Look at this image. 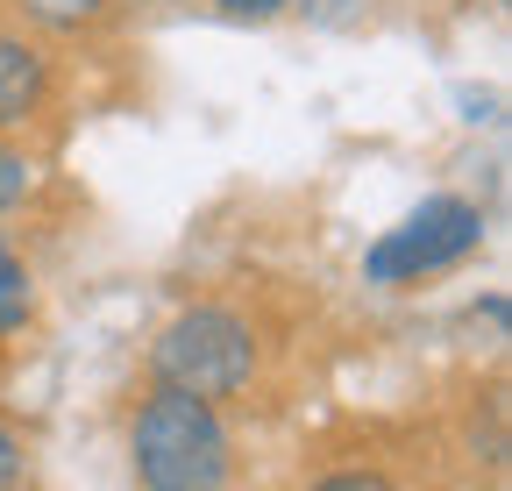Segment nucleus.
Wrapping results in <instances>:
<instances>
[{
	"instance_id": "obj_1",
	"label": "nucleus",
	"mask_w": 512,
	"mask_h": 491,
	"mask_svg": "<svg viewBox=\"0 0 512 491\" xmlns=\"http://www.w3.org/2000/svg\"><path fill=\"white\" fill-rule=\"evenodd\" d=\"M136 477L143 491H221L228 484V435L207 399L157 385L136 413Z\"/></svg>"
},
{
	"instance_id": "obj_2",
	"label": "nucleus",
	"mask_w": 512,
	"mask_h": 491,
	"mask_svg": "<svg viewBox=\"0 0 512 491\" xmlns=\"http://www.w3.org/2000/svg\"><path fill=\"white\" fill-rule=\"evenodd\" d=\"M256 371V342L235 314H221V306H192V314H178L157 342V385L185 392V399H228L242 392Z\"/></svg>"
},
{
	"instance_id": "obj_3",
	"label": "nucleus",
	"mask_w": 512,
	"mask_h": 491,
	"mask_svg": "<svg viewBox=\"0 0 512 491\" xmlns=\"http://www.w3.org/2000/svg\"><path fill=\"white\" fill-rule=\"evenodd\" d=\"M484 242V214L470 200H427L420 214H406L392 235L370 250V278L377 285H399V278H420V271H448V264H463L470 250Z\"/></svg>"
},
{
	"instance_id": "obj_4",
	"label": "nucleus",
	"mask_w": 512,
	"mask_h": 491,
	"mask_svg": "<svg viewBox=\"0 0 512 491\" xmlns=\"http://www.w3.org/2000/svg\"><path fill=\"white\" fill-rule=\"evenodd\" d=\"M43 86H50L43 57H36L22 36H0V129H8V121H22V114H36Z\"/></svg>"
},
{
	"instance_id": "obj_5",
	"label": "nucleus",
	"mask_w": 512,
	"mask_h": 491,
	"mask_svg": "<svg viewBox=\"0 0 512 491\" xmlns=\"http://www.w3.org/2000/svg\"><path fill=\"white\" fill-rule=\"evenodd\" d=\"M22 314H29V271H22V257L0 250V335L22 328Z\"/></svg>"
},
{
	"instance_id": "obj_6",
	"label": "nucleus",
	"mask_w": 512,
	"mask_h": 491,
	"mask_svg": "<svg viewBox=\"0 0 512 491\" xmlns=\"http://www.w3.org/2000/svg\"><path fill=\"white\" fill-rule=\"evenodd\" d=\"M22 193H29V164L15 150H0V207H15Z\"/></svg>"
},
{
	"instance_id": "obj_7",
	"label": "nucleus",
	"mask_w": 512,
	"mask_h": 491,
	"mask_svg": "<svg viewBox=\"0 0 512 491\" xmlns=\"http://www.w3.org/2000/svg\"><path fill=\"white\" fill-rule=\"evenodd\" d=\"M15 484H22V442L0 427V491H15Z\"/></svg>"
},
{
	"instance_id": "obj_8",
	"label": "nucleus",
	"mask_w": 512,
	"mask_h": 491,
	"mask_svg": "<svg viewBox=\"0 0 512 491\" xmlns=\"http://www.w3.org/2000/svg\"><path fill=\"white\" fill-rule=\"evenodd\" d=\"M313 491H392L377 470H342V477H328V484H313Z\"/></svg>"
},
{
	"instance_id": "obj_9",
	"label": "nucleus",
	"mask_w": 512,
	"mask_h": 491,
	"mask_svg": "<svg viewBox=\"0 0 512 491\" xmlns=\"http://www.w3.org/2000/svg\"><path fill=\"white\" fill-rule=\"evenodd\" d=\"M221 8H228V15H249V22H256V15H278L285 0H221Z\"/></svg>"
}]
</instances>
